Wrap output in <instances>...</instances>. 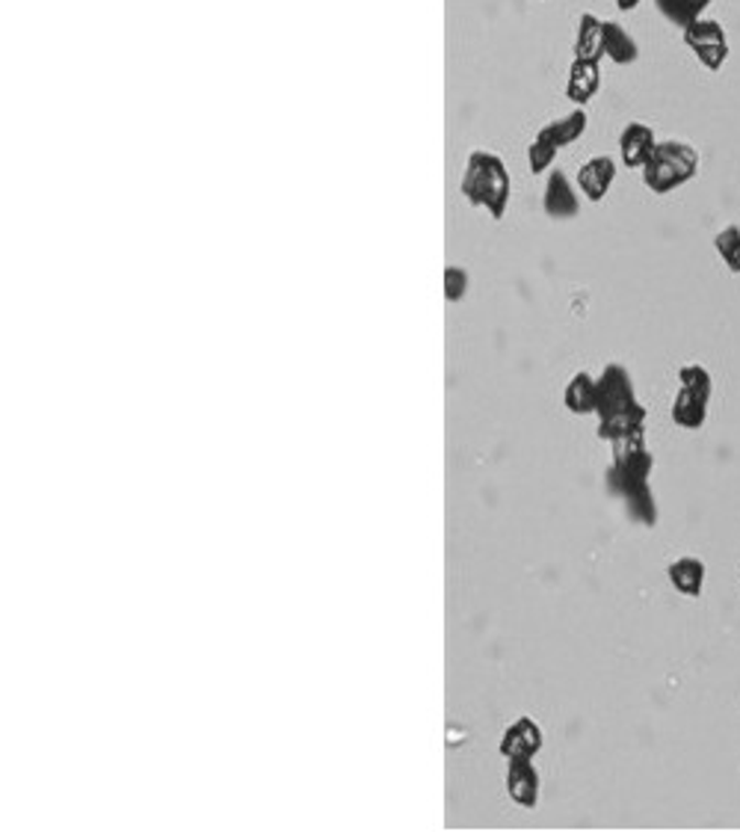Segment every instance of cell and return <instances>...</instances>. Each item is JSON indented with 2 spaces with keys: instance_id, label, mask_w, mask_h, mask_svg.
<instances>
[{
  "instance_id": "cell-20",
  "label": "cell",
  "mask_w": 740,
  "mask_h": 832,
  "mask_svg": "<svg viewBox=\"0 0 740 832\" xmlns=\"http://www.w3.org/2000/svg\"><path fill=\"white\" fill-rule=\"evenodd\" d=\"M554 158H557V149L551 142L542 140V137H533L531 145H527V166H531L533 175H542V172L548 170Z\"/></svg>"
},
{
  "instance_id": "cell-12",
  "label": "cell",
  "mask_w": 740,
  "mask_h": 832,
  "mask_svg": "<svg viewBox=\"0 0 740 832\" xmlns=\"http://www.w3.org/2000/svg\"><path fill=\"white\" fill-rule=\"evenodd\" d=\"M587 125H589L587 110H584V107H575L572 114L561 116V119H554V122H548V125H542L540 131H536V137L551 142V145L561 152V149H566V145H572V142H578L580 137H584Z\"/></svg>"
},
{
  "instance_id": "cell-17",
  "label": "cell",
  "mask_w": 740,
  "mask_h": 832,
  "mask_svg": "<svg viewBox=\"0 0 740 832\" xmlns=\"http://www.w3.org/2000/svg\"><path fill=\"white\" fill-rule=\"evenodd\" d=\"M670 581L684 596H699L705 584V563L696 558H682L670 563Z\"/></svg>"
},
{
  "instance_id": "cell-19",
  "label": "cell",
  "mask_w": 740,
  "mask_h": 832,
  "mask_svg": "<svg viewBox=\"0 0 740 832\" xmlns=\"http://www.w3.org/2000/svg\"><path fill=\"white\" fill-rule=\"evenodd\" d=\"M714 247L722 256L731 273H740V226H726L714 237Z\"/></svg>"
},
{
  "instance_id": "cell-2",
  "label": "cell",
  "mask_w": 740,
  "mask_h": 832,
  "mask_svg": "<svg viewBox=\"0 0 740 832\" xmlns=\"http://www.w3.org/2000/svg\"><path fill=\"white\" fill-rule=\"evenodd\" d=\"M596 412L598 418H601L598 435H601V439L617 442L622 435L640 433V430H643L645 409L636 403L631 374H628L622 365L610 361L608 368H605V374L596 379Z\"/></svg>"
},
{
  "instance_id": "cell-10",
  "label": "cell",
  "mask_w": 740,
  "mask_h": 832,
  "mask_svg": "<svg viewBox=\"0 0 740 832\" xmlns=\"http://www.w3.org/2000/svg\"><path fill=\"white\" fill-rule=\"evenodd\" d=\"M657 149L655 131L643 122H628L619 133V154H622V163L628 170H643L645 161L652 158V152Z\"/></svg>"
},
{
  "instance_id": "cell-9",
  "label": "cell",
  "mask_w": 740,
  "mask_h": 832,
  "mask_svg": "<svg viewBox=\"0 0 740 832\" xmlns=\"http://www.w3.org/2000/svg\"><path fill=\"white\" fill-rule=\"evenodd\" d=\"M617 181V163L608 154H596L589 158L584 166L578 170V190L580 196L589 202H601L608 196V190L613 187Z\"/></svg>"
},
{
  "instance_id": "cell-7",
  "label": "cell",
  "mask_w": 740,
  "mask_h": 832,
  "mask_svg": "<svg viewBox=\"0 0 740 832\" xmlns=\"http://www.w3.org/2000/svg\"><path fill=\"white\" fill-rule=\"evenodd\" d=\"M545 744V735H542V726L531 717H519L513 726H507L503 732L501 744H498V753H501L507 761L510 758H533Z\"/></svg>"
},
{
  "instance_id": "cell-5",
  "label": "cell",
  "mask_w": 740,
  "mask_h": 832,
  "mask_svg": "<svg viewBox=\"0 0 740 832\" xmlns=\"http://www.w3.org/2000/svg\"><path fill=\"white\" fill-rule=\"evenodd\" d=\"M682 388L673 400V421L684 430H699L708 418V403H711V374L703 365H684L678 370Z\"/></svg>"
},
{
  "instance_id": "cell-18",
  "label": "cell",
  "mask_w": 740,
  "mask_h": 832,
  "mask_svg": "<svg viewBox=\"0 0 740 832\" xmlns=\"http://www.w3.org/2000/svg\"><path fill=\"white\" fill-rule=\"evenodd\" d=\"M711 3L714 0H655L657 12H661L670 24H675V28L682 30L690 28L693 21L703 19V12L708 10Z\"/></svg>"
},
{
  "instance_id": "cell-6",
  "label": "cell",
  "mask_w": 740,
  "mask_h": 832,
  "mask_svg": "<svg viewBox=\"0 0 740 832\" xmlns=\"http://www.w3.org/2000/svg\"><path fill=\"white\" fill-rule=\"evenodd\" d=\"M684 42L708 72H717L729 60V36H726L722 24L711 19L693 21L690 28L684 30Z\"/></svg>"
},
{
  "instance_id": "cell-22",
  "label": "cell",
  "mask_w": 740,
  "mask_h": 832,
  "mask_svg": "<svg viewBox=\"0 0 740 832\" xmlns=\"http://www.w3.org/2000/svg\"><path fill=\"white\" fill-rule=\"evenodd\" d=\"M617 7L622 12H631V10H636V7H640V0H617Z\"/></svg>"
},
{
  "instance_id": "cell-15",
  "label": "cell",
  "mask_w": 740,
  "mask_h": 832,
  "mask_svg": "<svg viewBox=\"0 0 740 832\" xmlns=\"http://www.w3.org/2000/svg\"><path fill=\"white\" fill-rule=\"evenodd\" d=\"M605 57L613 60L617 66H631L640 57L636 39L619 21H605Z\"/></svg>"
},
{
  "instance_id": "cell-16",
  "label": "cell",
  "mask_w": 740,
  "mask_h": 832,
  "mask_svg": "<svg viewBox=\"0 0 740 832\" xmlns=\"http://www.w3.org/2000/svg\"><path fill=\"white\" fill-rule=\"evenodd\" d=\"M563 400H566V409L575 412V415H589V412H596V400H598L596 379L589 377L587 370L575 374L569 386H566Z\"/></svg>"
},
{
  "instance_id": "cell-4",
  "label": "cell",
  "mask_w": 740,
  "mask_h": 832,
  "mask_svg": "<svg viewBox=\"0 0 740 832\" xmlns=\"http://www.w3.org/2000/svg\"><path fill=\"white\" fill-rule=\"evenodd\" d=\"M699 172V152L690 142L666 140L657 142V149L643 166V184L657 196L673 193Z\"/></svg>"
},
{
  "instance_id": "cell-8",
  "label": "cell",
  "mask_w": 740,
  "mask_h": 832,
  "mask_svg": "<svg viewBox=\"0 0 740 832\" xmlns=\"http://www.w3.org/2000/svg\"><path fill=\"white\" fill-rule=\"evenodd\" d=\"M542 208L551 219H575L580 210L578 190L572 187L569 175L563 170L548 172V184H545V196H542Z\"/></svg>"
},
{
  "instance_id": "cell-13",
  "label": "cell",
  "mask_w": 740,
  "mask_h": 832,
  "mask_svg": "<svg viewBox=\"0 0 740 832\" xmlns=\"http://www.w3.org/2000/svg\"><path fill=\"white\" fill-rule=\"evenodd\" d=\"M601 86V72H598V63L592 60H572L569 68V84H566V98H569L575 107L589 105V98L598 93Z\"/></svg>"
},
{
  "instance_id": "cell-14",
  "label": "cell",
  "mask_w": 740,
  "mask_h": 832,
  "mask_svg": "<svg viewBox=\"0 0 740 832\" xmlns=\"http://www.w3.org/2000/svg\"><path fill=\"white\" fill-rule=\"evenodd\" d=\"M575 57L601 63L605 57V21L596 12H584L578 19V36H575Z\"/></svg>"
},
{
  "instance_id": "cell-1",
  "label": "cell",
  "mask_w": 740,
  "mask_h": 832,
  "mask_svg": "<svg viewBox=\"0 0 740 832\" xmlns=\"http://www.w3.org/2000/svg\"><path fill=\"white\" fill-rule=\"evenodd\" d=\"M613 445V463L608 468V486L619 498H625L628 512L643 525H655L657 507L649 489V474L655 465V456L645 447L643 430L640 433L622 435Z\"/></svg>"
},
{
  "instance_id": "cell-11",
  "label": "cell",
  "mask_w": 740,
  "mask_h": 832,
  "mask_svg": "<svg viewBox=\"0 0 740 832\" xmlns=\"http://www.w3.org/2000/svg\"><path fill=\"white\" fill-rule=\"evenodd\" d=\"M507 795L513 797L522 809H533L540 803V770L531 758H510L507 767Z\"/></svg>"
},
{
  "instance_id": "cell-21",
  "label": "cell",
  "mask_w": 740,
  "mask_h": 832,
  "mask_svg": "<svg viewBox=\"0 0 740 832\" xmlns=\"http://www.w3.org/2000/svg\"><path fill=\"white\" fill-rule=\"evenodd\" d=\"M468 293V270L450 264L445 270V296L447 303H463Z\"/></svg>"
},
{
  "instance_id": "cell-3",
  "label": "cell",
  "mask_w": 740,
  "mask_h": 832,
  "mask_svg": "<svg viewBox=\"0 0 740 832\" xmlns=\"http://www.w3.org/2000/svg\"><path fill=\"white\" fill-rule=\"evenodd\" d=\"M459 193L468 205L475 208H486V214L492 219H501L510 205V193H513V181H510V170L503 163L501 154L477 152L468 154L466 172L459 181Z\"/></svg>"
}]
</instances>
